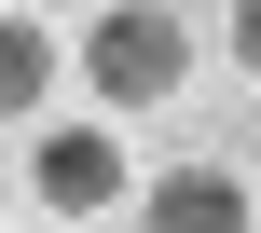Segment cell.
Instances as JSON below:
<instances>
[{
    "label": "cell",
    "instance_id": "1",
    "mask_svg": "<svg viewBox=\"0 0 261 233\" xmlns=\"http://www.w3.org/2000/svg\"><path fill=\"white\" fill-rule=\"evenodd\" d=\"M83 82H96V110H165V96L193 82V27H179L165 0H96Z\"/></svg>",
    "mask_w": 261,
    "mask_h": 233
},
{
    "label": "cell",
    "instance_id": "5",
    "mask_svg": "<svg viewBox=\"0 0 261 233\" xmlns=\"http://www.w3.org/2000/svg\"><path fill=\"white\" fill-rule=\"evenodd\" d=\"M234 69L261 82V0H234Z\"/></svg>",
    "mask_w": 261,
    "mask_h": 233
},
{
    "label": "cell",
    "instance_id": "4",
    "mask_svg": "<svg viewBox=\"0 0 261 233\" xmlns=\"http://www.w3.org/2000/svg\"><path fill=\"white\" fill-rule=\"evenodd\" d=\"M55 96V27L41 14H0V124H28Z\"/></svg>",
    "mask_w": 261,
    "mask_h": 233
},
{
    "label": "cell",
    "instance_id": "2",
    "mask_svg": "<svg viewBox=\"0 0 261 233\" xmlns=\"http://www.w3.org/2000/svg\"><path fill=\"white\" fill-rule=\"evenodd\" d=\"M124 192H138V179H124V137H110V124H55V137H41V206H55V220H96V206H124Z\"/></svg>",
    "mask_w": 261,
    "mask_h": 233
},
{
    "label": "cell",
    "instance_id": "6",
    "mask_svg": "<svg viewBox=\"0 0 261 233\" xmlns=\"http://www.w3.org/2000/svg\"><path fill=\"white\" fill-rule=\"evenodd\" d=\"M28 14H55V0H28Z\"/></svg>",
    "mask_w": 261,
    "mask_h": 233
},
{
    "label": "cell",
    "instance_id": "7",
    "mask_svg": "<svg viewBox=\"0 0 261 233\" xmlns=\"http://www.w3.org/2000/svg\"><path fill=\"white\" fill-rule=\"evenodd\" d=\"M0 192H14V179H0Z\"/></svg>",
    "mask_w": 261,
    "mask_h": 233
},
{
    "label": "cell",
    "instance_id": "3",
    "mask_svg": "<svg viewBox=\"0 0 261 233\" xmlns=\"http://www.w3.org/2000/svg\"><path fill=\"white\" fill-rule=\"evenodd\" d=\"M138 233H248V179L234 165H165L138 192Z\"/></svg>",
    "mask_w": 261,
    "mask_h": 233
}]
</instances>
